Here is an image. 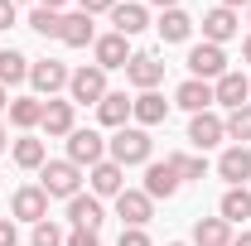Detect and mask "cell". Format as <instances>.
Wrapping results in <instances>:
<instances>
[{
    "label": "cell",
    "mask_w": 251,
    "mask_h": 246,
    "mask_svg": "<svg viewBox=\"0 0 251 246\" xmlns=\"http://www.w3.org/2000/svg\"><path fill=\"white\" fill-rule=\"evenodd\" d=\"M150 154H155V140H150L145 125H121V130L106 140V159L121 164V169H130V164H150Z\"/></svg>",
    "instance_id": "1"
},
{
    "label": "cell",
    "mask_w": 251,
    "mask_h": 246,
    "mask_svg": "<svg viewBox=\"0 0 251 246\" xmlns=\"http://www.w3.org/2000/svg\"><path fill=\"white\" fill-rule=\"evenodd\" d=\"M39 188H44L49 198H77V193H82V169H77L73 159H49V164L39 169Z\"/></svg>",
    "instance_id": "2"
},
{
    "label": "cell",
    "mask_w": 251,
    "mask_h": 246,
    "mask_svg": "<svg viewBox=\"0 0 251 246\" xmlns=\"http://www.w3.org/2000/svg\"><path fill=\"white\" fill-rule=\"evenodd\" d=\"M101 97H106V73H101L97 63L92 68H77V73L68 77V101H73V106H97Z\"/></svg>",
    "instance_id": "3"
},
{
    "label": "cell",
    "mask_w": 251,
    "mask_h": 246,
    "mask_svg": "<svg viewBox=\"0 0 251 246\" xmlns=\"http://www.w3.org/2000/svg\"><path fill=\"white\" fill-rule=\"evenodd\" d=\"M116 217H121L126 227H145V222L155 217V198H150L145 188H121V193H116Z\"/></svg>",
    "instance_id": "4"
},
{
    "label": "cell",
    "mask_w": 251,
    "mask_h": 246,
    "mask_svg": "<svg viewBox=\"0 0 251 246\" xmlns=\"http://www.w3.org/2000/svg\"><path fill=\"white\" fill-rule=\"evenodd\" d=\"M68 63H58V58H39V63H29V82H34V92L39 97H58L63 87H68Z\"/></svg>",
    "instance_id": "5"
},
{
    "label": "cell",
    "mask_w": 251,
    "mask_h": 246,
    "mask_svg": "<svg viewBox=\"0 0 251 246\" xmlns=\"http://www.w3.org/2000/svg\"><path fill=\"white\" fill-rule=\"evenodd\" d=\"M10 217H20V222H44L49 217V193L39 184H25V188H15V198H10Z\"/></svg>",
    "instance_id": "6"
},
{
    "label": "cell",
    "mask_w": 251,
    "mask_h": 246,
    "mask_svg": "<svg viewBox=\"0 0 251 246\" xmlns=\"http://www.w3.org/2000/svg\"><path fill=\"white\" fill-rule=\"evenodd\" d=\"M188 73L203 77V82H218L222 73H227V53H222L218 44H193L188 49Z\"/></svg>",
    "instance_id": "7"
},
{
    "label": "cell",
    "mask_w": 251,
    "mask_h": 246,
    "mask_svg": "<svg viewBox=\"0 0 251 246\" xmlns=\"http://www.w3.org/2000/svg\"><path fill=\"white\" fill-rule=\"evenodd\" d=\"M68 159H73L77 169H92V164L106 159V140H101L97 130H73V135H68Z\"/></svg>",
    "instance_id": "8"
},
{
    "label": "cell",
    "mask_w": 251,
    "mask_h": 246,
    "mask_svg": "<svg viewBox=\"0 0 251 246\" xmlns=\"http://www.w3.org/2000/svg\"><path fill=\"white\" fill-rule=\"evenodd\" d=\"M92 58H97V68L101 73H111V68H126L130 63V39L126 34H97V44H92Z\"/></svg>",
    "instance_id": "9"
},
{
    "label": "cell",
    "mask_w": 251,
    "mask_h": 246,
    "mask_svg": "<svg viewBox=\"0 0 251 246\" xmlns=\"http://www.w3.org/2000/svg\"><path fill=\"white\" fill-rule=\"evenodd\" d=\"M126 82L140 87V92H155L159 82H164V63H159L155 53H130V63H126Z\"/></svg>",
    "instance_id": "10"
},
{
    "label": "cell",
    "mask_w": 251,
    "mask_h": 246,
    "mask_svg": "<svg viewBox=\"0 0 251 246\" xmlns=\"http://www.w3.org/2000/svg\"><path fill=\"white\" fill-rule=\"evenodd\" d=\"M237 29H242V20H237V10H227V5H218V10H208L203 15V44H227V39H237Z\"/></svg>",
    "instance_id": "11"
},
{
    "label": "cell",
    "mask_w": 251,
    "mask_h": 246,
    "mask_svg": "<svg viewBox=\"0 0 251 246\" xmlns=\"http://www.w3.org/2000/svg\"><path fill=\"white\" fill-rule=\"evenodd\" d=\"M68 222L82 227V232H101V222H106L101 198H97V193H77V198H68Z\"/></svg>",
    "instance_id": "12"
},
{
    "label": "cell",
    "mask_w": 251,
    "mask_h": 246,
    "mask_svg": "<svg viewBox=\"0 0 251 246\" xmlns=\"http://www.w3.org/2000/svg\"><path fill=\"white\" fill-rule=\"evenodd\" d=\"M179 184H184V179H179V169H174L169 159H164V164H159V159L145 164V193H150V198H174Z\"/></svg>",
    "instance_id": "13"
},
{
    "label": "cell",
    "mask_w": 251,
    "mask_h": 246,
    "mask_svg": "<svg viewBox=\"0 0 251 246\" xmlns=\"http://www.w3.org/2000/svg\"><path fill=\"white\" fill-rule=\"evenodd\" d=\"M247 97H251V77H242V73H222L218 82H213V101L227 106V111L247 106Z\"/></svg>",
    "instance_id": "14"
},
{
    "label": "cell",
    "mask_w": 251,
    "mask_h": 246,
    "mask_svg": "<svg viewBox=\"0 0 251 246\" xmlns=\"http://www.w3.org/2000/svg\"><path fill=\"white\" fill-rule=\"evenodd\" d=\"M218 174L227 179V188H247V179H251V150H247V145H232V150H222Z\"/></svg>",
    "instance_id": "15"
},
{
    "label": "cell",
    "mask_w": 251,
    "mask_h": 246,
    "mask_svg": "<svg viewBox=\"0 0 251 246\" xmlns=\"http://www.w3.org/2000/svg\"><path fill=\"white\" fill-rule=\"evenodd\" d=\"M188 140H193L198 150H213V145H222V140H227V125H222V116H213V111H198V116L188 121Z\"/></svg>",
    "instance_id": "16"
},
{
    "label": "cell",
    "mask_w": 251,
    "mask_h": 246,
    "mask_svg": "<svg viewBox=\"0 0 251 246\" xmlns=\"http://www.w3.org/2000/svg\"><path fill=\"white\" fill-rule=\"evenodd\" d=\"M58 39L68 44V49H87V44H97V25H92V15H82V10H68V15H63Z\"/></svg>",
    "instance_id": "17"
},
{
    "label": "cell",
    "mask_w": 251,
    "mask_h": 246,
    "mask_svg": "<svg viewBox=\"0 0 251 246\" xmlns=\"http://www.w3.org/2000/svg\"><path fill=\"white\" fill-rule=\"evenodd\" d=\"M87 184H92L97 198H116V193L126 188V169H121V164H111V159H101V164L87 169Z\"/></svg>",
    "instance_id": "18"
},
{
    "label": "cell",
    "mask_w": 251,
    "mask_h": 246,
    "mask_svg": "<svg viewBox=\"0 0 251 246\" xmlns=\"http://www.w3.org/2000/svg\"><path fill=\"white\" fill-rule=\"evenodd\" d=\"M174 106H184V111H208L213 106V82H203V77H188V82H179V92H174Z\"/></svg>",
    "instance_id": "19"
},
{
    "label": "cell",
    "mask_w": 251,
    "mask_h": 246,
    "mask_svg": "<svg viewBox=\"0 0 251 246\" xmlns=\"http://www.w3.org/2000/svg\"><path fill=\"white\" fill-rule=\"evenodd\" d=\"M44 130H49V135H63V140H68V135H73V130H77V125H73V101H63V97H49V101H44Z\"/></svg>",
    "instance_id": "20"
},
{
    "label": "cell",
    "mask_w": 251,
    "mask_h": 246,
    "mask_svg": "<svg viewBox=\"0 0 251 246\" xmlns=\"http://www.w3.org/2000/svg\"><path fill=\"white\" fill-rule=\"evenodd\" d=\"M193 246H232V222H222V217H198V222H193Z\"/></svg>",
    "instance_id": "21"
},
{
    "label": "cell",
    "mask_w": 251,
    "mask_h": 246,
    "mask_svg": "<svg viewBox=\"0 0 251 246\" xmlns=\"http://www.w3.org/2000/svg\"><path fill=\"white\" fill-rule=\"evenodd\" d=\"M130 116L140 125H159L164 116H169V101L159 92H140V97H130Z\"/></svg>",
    "instance_id": "22"
},
{
    "label": "cell",
    "mask_w": 251,
    "mask_h": 246,
    "mask_svg": "<svg viewBox=\"0 0 251 246\" xmlns=\"http://www.w3.org/2000/svg\"><path fill=\"white\" fill-rule=\"evenodd\" d=\"M97 121L111 125V130H121V125L130 121V97L126 92H106L101 101H97Z\"/></svg>",
    "instance_id": "23"
},
{
    "label": "cell",
    "mask_w": 251,
    "mask_h": 246,
    "mask_svg": "<svg viewBox=\"0 0 251 246\" xmlns=\"http://www.w3.org/2000/svg\"><path fill=\"white\" fill-rule=\"evenodd\" d=\"M111 25H116V34L135 39V34L150 25V10H145V5H121V0H116V10H111Z\"/></svg>",
    "instance_id": "24"
},
{
    "label": "cell",
    "mask_w": 251,
    "mask_h": 246,
    "mask_svg": "<svg viewBox=\"0 0 251 246\" xmlns=\"http://www.w3.org/2000/svg\"><path fill=\"white\" fill-rule=\"evenodd\" d=\"M29 82V58L20 49H0V87H20Z\"/></svg>",
    "instance_id": "25"
},
{
    "label": "cell",
    "mask_w": 251,
    "mask_h": 246,
    "mask_svg": "<svg viewBox=\"0 0 251 246\" xmlns=\"http://www.w3.org/2000/svg\"><path fill=\"white\" fill-rule=\"evenodd\" d=\"M10 121L20 130H34L44 121V97H10Z\"/></svg>",
    "instance_id": "26"
},
{
    "label": "cell",
    "mask_w": 251,
    "mask_h": 246,
    "mask_svg": "<svg viewBox=\"0 0 251 246\" xmlns=\"http://www.w3.org/2000/svg\"><path fill=\"white\" fill-rule=\"evenodd\" d=\"M155 29H159V39H164V44H184L188 34H193V20H188L184 10H164Z\"/></svg>",
    "instance_id": "27"
},
{
    "label": "cell",
    "mask_w": 251,
    "mask_h": 246,
    "mask_svg": "<svg viewBox=\"0 0 251 246\" xmlns=\"http://www.w3.org/2000/svg\"><path fill=\"white\" fill-rule=\"evenodd\" d=\"M10 150H15V164H20V169H44V164H49V150H44V140H34V135H20Z\"/></svg>",
    "instance_id": "28"
},
{
    "label": "cell",
    "mask_w": 251,
    "mask_h": 246,
    "mask_svg": "<svg viewBox=\"0 0 251 246\" xmlns=\"http://www.w3.org/2000/svg\"><path fill=\"white\" fill-rule=\"evenodd\" d=\"M218 217H222V222H247V217H251V193H247V188H227L222 203H218Z\"/></svg>",
    "instance_id": "29"
},
{
    "label": "cell",
    "mask_w": 251,
    "mask_h": 246,
    "mask_svg": "<svg viewBox=\"0 0 251 246\" xmlns=\"http://www.w3.org/2000/svg\"><path fill=\"white\" fill-rule=\"evenodd\" d=\"M29 29H34V34H44V39H58L63 15H58V10H44V5H34V10H29Z\"/></svg>",
    "instance_id": "30"
},
{
    "label": "cell",
    "mask_w": 251,
    "mask_h": 246,
    "mask_svg": "<svg viewBox=\"0 0 251 246\" xmlns=\"http://www.w3.org/2000/svg\"><path fill=\"white\" fill-rule=\"evenodd\" d=\"M227 140H237V145H247L251 140V101L247 106H237V111H227Z\"/></svg>",
    "instance_id": "31"
},
{
    "label": "cell",
    "mask_w": 251,
    "mask_h": 246,
    "mask_svg": "<svg viewBox=\"0 0 251 246\" xmlns=\"http://www.w3.org/2000/svg\"><path fill=\"white\" fill-rule=\"evenodd\" d=\"M169 164L179 169V179H208V159L203 154H169Z\"/></svg>",
    "instance_id": "32"
},
{
    "label": "cell",
    "mask_w": 251,
    "mask_h": 246,
    "mask_svg": "<svg viewBox=\"0 0 251 246\" xmlns=\"http://www.w3.org/2000/svg\"><path fill=\"white\" fill-rule=\"evenodd\" d=\"M29 246H63V232L53 227V222H49V217H44V222H39V227L29 232Z\"/></svg>",
    "instance_id": "33"
},
{
    "label": "cell",
    "mask_w": 251,
    "mask_h": 246,
    "mask_svg": "<svg viewBox=\"0 0 251 246\" xmlns=\"http://www.w3.org/2000/svg\"><path fill=\"white\" fill-rule=\"evenodd\" d=\"M63 246H101V237H97V232H82V227H73V232L63 237Z\"/></svg>",
    "instance_id": "34"
},
{
    "label": "cell",
    "mask_w": 251,
    "mask_h": 246,
    "mask_svg": "<svg viewBox=\"0 0 251 246\" xmlns=\"http://www.w3.org/2000/svg\"><path fill=\"white\" fill-rule=\"evenodd\" d=\"M116 246H150V237H145V227H121V242Z\"/></svg>",
    "instance_id": "35"
},
{
    "label": "cell",
    "mask_w": 251,
    "mask_h": 246,
    "mask_svg": "<svg viewBox=\"0 0 251 246\" xmlns=\"http://www.w3.org/2000/svg\"><path fill=\"white\" fill-rule=\"evenodd\" d=\"M77 10H82V15H111L116 0H77Z\"/></svg>",
    "instance_id": "36"
},
{
    "label": "cell",
    "mask_w": 251,
    "mask_h": 246,
    "mask_svg": "<svg viewBox=\"0 0 251 246\" xmlns=\"http://www.w3.org/2000/svg\"><path fill=\"white\" fill-rule=\"evenodd\" d=\"M0 246H20V232H15V217H0Z\"/></svg>",
    "instance_id": "37"
},
{
    "label": "cell",
    "mask_w": 251,
    "mask_h": 246,
    "mask_svg": "<svg viewBox=\"0 0 251 246\" xmlns=\"http://www.w3.org/2000/svg\"><path fill=\"white\" fill-rule=\"evenodd\" d=\"M15 25V0H0V29Z\"/></svg>",
    "instance_id": "38"
},
{
    "label": "cell",
    "mask_w": 251,
    "mask_h": 246,
    "mask_svg": "<svg viewBox=\"0 0 251 246\" xmlns=\"http://www.w3.org/2000/svg\"><path fill=\"white\" fill-rule=\"evenodd\" d=\"M39 5H44V10H58V15H63V5H68V0H39Z\"/></svg>",
    "instance_id": "39"
},
{
    "label": "cell",
    "mask_w": 251,
    "mask_h": 246,
    "mask_svg": "<svg viewBox=\"0 0 251 246\" xmlns=\"http://www.w3.org/2000/svg\"><path fill=\"white\" fill-rule=\"evenodd\" d=\"M150 5H159V10H179V0H150Z\"/></svg>",
    "instance_id": "40"
},
{
    "label": "cell",
    "mask_w": 251,
    "mask_h": 246,
    "mask_svg": "<svg viewBox=\"0 0 251 246\" xmlns=\"http://www.w3.org/2000/svg\"><path fill=\"white\" fill-rule=\"evenodd\" d=\"M0 111H10V87H0Z\"/></svg>",
    "instance_id": "41"
},
{
    "label": "cell",
    "mask_w": 251,
    "mask_h": 246,
    "mask_svg": "<svg viewBox=\"0 0 251 246\" xmlns=\"http://www.w3.org/2000/svg\"><path fill=\"white\" fill-rule=\"evenodd\" d=\"M242 58L251 63V34H247V39H242Z\"/></svg>",
    "instance_id": "42"
},
{
    "label": "cell",
    "mask_w": 251,
    "mask_h": 246,
    "mask_svg": "<svg viewBox=\"0 0 251 246\" xmlns=\"http://www.w3.org/2000/svg\"><path fill=\"white\" fill-rule=\"evenodd\" d=\"M10 150V135H5V125H0V154Z\"/></svg>",
    "instance_id": "43"
},
{
    "label": "cell",
    "mask_w": 251,
    "mask_h": 246,
    "mask_svg": "<svg viewBox=\"0 0 251 246\" xmlns=\"http://www.w3.org/2000/svg\"><path fill=\"white\" fill-rule=\"evenodd\" d=\"M232 246H251V232H242V237H237V242H232Z\"/></svg>",
    "instance_id": "44"
},
{
    "label": "cell",
    "mask_w": 251,
    "mask_h": 246,
    "mask_svg": "<svg viewBox=\"0 0 251 246\" xmlns=\"http://www.w3.org/2000/svg\"><path fill=\"white\" fill-rule=\"evenodd\" d=\"M222 5H227V10H237V5H251V0H222Z\"/></svg>",
    "instance_id": "45"
},
{
    "label": "cell",
    "mask_w": 251,
    "mask_h": 246,
    "mask_svg": "<svg viewBox=\"0 0 251 246\" xmlns=\"http://www.w3.org/2000/svg\"><path fill=\"white\" fill-rule=\"evenodd\" d=\"M169 246H184V242H169Z\"/></svg>",
    "instance_id": "46"
},
{
    "label": "cell",
    "mask_w": 251,
    "mask_h": 246,
    "mask_svg": "<svg viewBox=\"0 0 251 246\" xmlns=\"http://www.w3.org/2000/svg\"><path fill=\"white\" fill-rule=\"evenodd\" d=\"M15 5H20V0H15Z\"/></svg>",
    "instance_id": "47"
},
{
    "label": "cell",
    "mask_w": 251,
    "mask_h": 246,
    "mask_svg": "<svg viewBox=\"0 0 251 246\" xmlns=\"http://www.w3.org/2000/svg\"><path fill=\"white\" fill-rule=\"evenodd\" d=\"M247 10H251V5H247Z\"/></svg>",
    "instance_id": "48"
}]
</instances>
